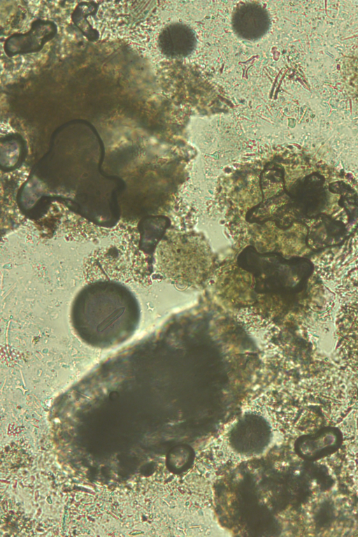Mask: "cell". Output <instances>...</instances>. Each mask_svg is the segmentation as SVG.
<instances>
[{
  "label": "cell",
  "instance_id": "6da1fadb",
  "mask_svg": "<svg viewBox=\"0 0 358 537\" xmlns=\"http://www.w3.org/2000/svg\"><path fill=\"white\" fill-rule=\"evenodd\" d=\"M270 25L268 11L257 3H241L233 11L232 29L241 39L252 41L260 39L268 32Z\"/></svg>",
  "mask_w": 358,
  "mask_h": 537
},
{
  "label": "cell",
  "instance_id": "7a4b0ae2",
  "mask_svg": "<svg viewBox=\"0 0 358 537\" xmlns=\"http://www.w3.org/2000/svg\"><path fill=\"white\" fill-rule=\"evenodd\" d=\"M339 349L343 359L358 368V303L346 306L338 324Z\"/></svg>",
  "mask_w": 358,
  "mask_h": 537
},
{
  "label": "cell",
  "instance_id": "3957f363",
  "mask_svg": "<svg viewBox=\"0 0 358 537\" xmlns=\"http://www.w3.org/2000/svg\"><path fill=\"white\" fill-rule=\"evenodd\" d=\"M196 44V38L193 29L182 22H173L167 25L159 37L161 51L171 57L189 55Z\"/></svg>",
  "mask_w": 358,
  "mask_h": 537
},
{
  "label": "cell",
  "instance_id": "277c9868",
  "mask_svg": "<svg viewBox=\"0 0 358 537\" xmlns=\"http://www.w3.org/2000/svg\"><path fill=\"white\" fill-rule=\"evenodd\" d=\"M189 453L184 448H177L173 450L170 454L169 461L174 468H180L187 462Z\"/></svg>",
  "mask_w": 358,
  "mask_h": 537
}]
</instances>
